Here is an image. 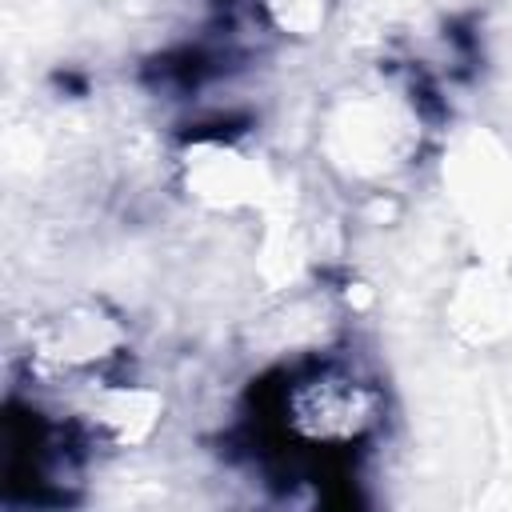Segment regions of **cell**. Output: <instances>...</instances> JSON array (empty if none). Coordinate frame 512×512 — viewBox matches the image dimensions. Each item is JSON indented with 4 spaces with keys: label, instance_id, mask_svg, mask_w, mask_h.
Returning <instances> with one entry per match:
<instances>
[{
    "label": "cell",
    "instance_id": "6da1fadb",
    "mask_svg": "<svg viewBox=\"0 0 512 512\" xmlns=\"http://www.w3.org/2000/svg\"><path fill=\"white\" fill-rule=\"evenodd\" d=\"M376 420V396L344 368H316L288 392V424L312 444H348Z\"/></svg>",
    "mask_w": 512,
    "mask_h": 512
}]
</instances>
